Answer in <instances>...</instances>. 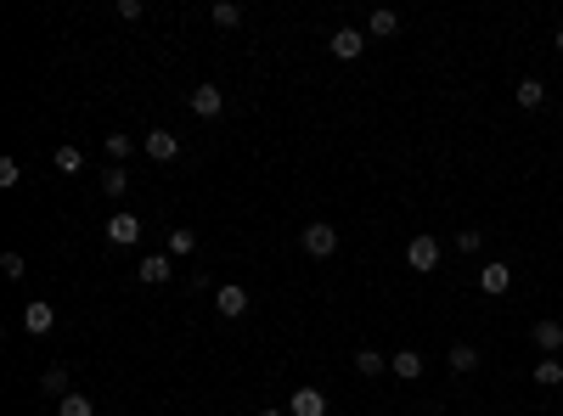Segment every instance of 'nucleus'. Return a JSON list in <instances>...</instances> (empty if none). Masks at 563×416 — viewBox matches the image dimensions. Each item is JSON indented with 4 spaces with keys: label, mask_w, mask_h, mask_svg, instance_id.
Returning <instances> with one entry per match:
<instances>
[{
    "label": "nucleus",
    "mask_w": 563,
    "mask_h": 416,
    "mask_svg": "<svg viewBox=\"0 0 563 416\" xmlns=\"http://www.w3.org/2000/svg\"><path fill=\"white\" fill-rule=\"evenodd\" d=\"M304 253H310V259H332V253H339V225L310 220V225H304Z\"/></svg>",
    "instance_id": "1"
},
{
    "label": "nucleus",
    "mask_w": 563,
    "mask_h": 416,
    "mask_svg": "<svg viewBox=\"0 0 563 416\" xmlns=\"http://www.w3.org/2000/svg\"><path fill=\"white\" fill-rule=\"evenodd\" d=\"M108 242H113V248H135V242H141V220H135L130 208H118L108 220Z\"/></svg>",
    "instance_id": "2"
},
{
    "label": "nucleus",
    "mask_w": 563,
    "mask_h": 416,
    "mask_svg": "<svg viewBox=\"0 0 563 416\" xmlns=\"http://www.w3.org/2000/svg\"><path fill=\"white\" fill-rule=\"evenodd\" d=\"M141 147H147L152 163H175V158H180V135H175V130H147Z\"/></svg>",
    "instance_id": "3"
},
{
    "label": "nucleus",
    "mask_w": 563,
    "mask_h": 416,
    "mask_svg": "<svg viewBox=\"0 0 563 416\" xmlns=\"http://www.w3.org/2000/svg\"><path fill=\"white\" fill-rule=\"evenodd\" d=\"M327 51L339 57V63H355L361 51H367V34L361 28H332V40H327Z\"/></svg>",
    "instance_id": "4"
},
{
    "label": "nucleus",
    "mask_w": 563,
    "mask_h": 416,
    "mask_svg": "<svg viewBox=\"0 0 563 416\" xmlns=\"http://www.w3.org/2000/svg\"><path fill=\"white\" fill-rule=\"evenodd\" d=\"M215 310H220L225 321H237V315H248V287H237V282H225V287L215 292Z\"/></svg>",
    "instance_id": "5"
},
{
    "label": "nucleus",
    "mask_w": 563,
    "mask_h": 416,
    "mask_svg": "<svg viewBox=\"0 0 563 416\" xmlns=\"http://www.w3.org/2000/svg\"><path fill=\"white\" fill-rule=\"evenodd\" d=\"M57 327V310L45 299H34V304H23V332H34V337H45Z\"/></svg>",
    "instance_id": "6"
},
{
    "label": "nucleus",
    "mask_w": 563,
    "mask_h": 416,
    "mask_svg": "<svg viewBox=\"0 0 563 416\" xmlns=\"http://www.w3.org/2000/svg\"><path fill=\"white\" fill-rule=\"evenodd\" d=\"M287 416H327V394H322V389H293Z\"/></svg>",
    "instance_id": "7"
},
{
    "label": "nucleus",
    "mask_w": 563,
    "mask_h": 416,
    "mask_svg": "<svg viewBox=\"0 0 563 416\" xmlns=\"http://www.w3.org/2000/svg\"><path fill=\"white\" fill-rule=\"evenodd\" d=\"M406 265H412V270H434V265H439V242H434V237H412Z\"/></svg>",
    "instance_id": "8"
},
{
    "label": "nucleus",
    "mask_w": 563,
    "mask_h": 416,
    "mask_svg": "<svg viewBox=\"0 0 563 416\" xmlns=\"http://www.w3.org/2000/svg\"><path fill=\"white\" fill-rule=\"evenodd\" d=\"M507 287H513V265H484L479 270V292H484V299H501Z\"/></svg>",
    "instance_id": "9"
},
{
    "label": "nucleus",
    "mask_w": 563,
    "mask_h": 416,
    "mask_svg": "<svg viewBox=\"0 0 563 416\" xmlns=\"http://www.w3.org/2000/svg\"><path fill=\"white\" fill-rule=\"evenodd\" d=\"M529 337H536L541 354H558V349H563V321L546 315V321H536V327H529Z\"/></svg>",
    "instance_id": "10"
},
{
    "label": "nucleus",
    "mask_w": 563,
    "mask_h": 416,
    "mask_svg": "<svg viewBox=\"0 0 563 416\" xmlns=\"http://www.w3.org/2000/svg\"><path fill=\"white\" fill-rule=\"evenodd\" d=\"M192 113H197V118H220V113H225V96H220L215 85H197V90H192Z\"/></svg>",
    "instance_id": "11"
},
{
    "label": "nucleus",
    "mask_w": 563,
    "mask_h": 416,
    "mask_svg": "<svg viewBox=\"0 0 563 416\" xmlns=\"http://www.w3.org/2000/svg\"><path fill=\"white\" fill-rule=\"evenodd\" d=\"M130 186H135V180H130V169H125V163H108V175H102V192H108L113 203H125Z\"/></svg>",
    "instance_id": "12"
},
{
    "label": "nucleus",
    "mask_w": 563,
    "mask_h": 416,
    "mask_svg": "<svg viewBox=\"0 0 563 416\" xmlns=\"http://www.w3.org/2000/svg\"><path fill=\"white\" fill-rule=\"evenodd\" d=\"M135 276H141L147 287H164V282L175 276V270H170V253H147V259H141V270H135Z\"/></svg>",
    "instance_id": "13"
},
{
    "label": "nucleus",
    "mask_w": 563,
    "mask_h": 416,
    "mask_svg": "<svg viewBox=\"0 0 563 416\" xmlns=\"http://www.w3.org/2000/svg\"><path fill=\"white\" fill-rule=\"evenodd\" d=\"M389 372L406 377V382H417V377H422V354H417V349H400V354L389 360Z\"/></svg>",
    "instance_id": "14"
},
{
    "label": "nucleus",
    "mask_w": 563,
    "mask_h": 416,
    "mask_svg": "<svg viewBox=\"0 0 563 416\" xmlns=\"http://www.w3.org/2000/svg\"><path fill=\"white\" fill-rule=\"evenodd\" d=\"M367 34H372V40H389V34H400V18H394L389 6H377L372 18H367Z\"/></svg>",
    "instance_id": "15"
},
{
    "label": "nucleus",
    "mask_w": 563,
    "mask_h": 416,
    "mask_svg": "<svg viewBox=\"0 0 563 416\" xmlns=\"http://www.w3.org/2000/svg\"><path fill=\"white\" fill-rule=\"evenodd\" d=\"M445 360H451V372H456V377H468V372H479V349H474V344H456V349L445 354Z\"/></svg>",
    "instance_id": "16"
},
{
    "label": "nucleus",
    "mask_w": 563,
    "mask_h": 416,
    "mask_svg": "<svg viewBox=\"0 0 563 416\" xmlns=\"http://www.w3.org/2000/svg\"><path fill=\"white\" fill-rule=\"evenodd\" d=\"M355 372H361V377H384V372H389V354H377V349H355Z\"/></svg>",
    "instance_id": "17"
},
{
    "label": "nucleus",
    "mask_w": 563,
    "mask_h": 416,
    "mask_svg": "<svg viewBox=\"0 0 563 416\" xmlns=\"http://www.w3.org/2000/svg\"><path fill=\"white\" fill-rule=\"evenodd\" d=\"M513 102H519V107H524V113H536V107L546 102V85H541V79H524L519 90H513Z\"/></svg>",
    "instance_id": "18"
},
{
    "label": "nucleus",
    "mask_w": 563,
    "mask_h": 416,
    "mask_svg": "<svg viewBox=\"0 0 563 416\" xmlns=\"http://www.w3.org/2000/svg\"><path fill=\"white\" fill-rule=\"evenodd\" d=\"M40 389L51 394V399H68V394H73V389H68V366H51V372L40 377Z\"/></svg>",
    "instance_id": "19"
},
{
    "label": "nucleus",
    "mask_w": 563,
    "mask_h": 416,
    "mask_svg": "<svg viewBox=\"0 0 563 416\" xmlns=\"http://www.w3.org/2000/svg\"><path fill=\"white\" fill-rule=\"evenodd\" d=\"M536 382H541V389H558V382H563V360H558V354L536 360Z\"/></svg>",
    "instance_id": "20"
},
{
    "label": "nucleus",
    "mask_w": 563,
    "mask_h": 416,
    "mask_svg": "<svg viewBox=\"0 0 563 416\" xmlns=\"http://www.w3.org/2000/svg\"><path fill=\"white\" fill-rule=\"evenodd\" d=\"M192 253H197V237H192L186 225H175L170 231V259H192Z\"/></svg>",
    "instance_id": "21"
},
{
    "label": "nucleus",
    "mask_w": 563,
    "mask_h": 416,
    "mask_svg": "<svg viewBox=\"0 0 563 416\" xmlns=\"http://www.w3.org/2000/svg\"><path fill=\"white\" fill-rule=\"evenodd\" d=\"M57 169H63V175H80V169H85V152L80 147H57V158H51Z\"/></svg>",
    "instance_id": "22"
},
{
    "label": "nucleus",
    "mask_w": 563,
    "mask_h": 416,
    "mask_svg": "<svg viewBox=\"0 0 563 416\" xmlns=\"http://www.w3.org/2000/svg\"><path fill=\"white\" fill-rule=\"evenodd\" d=\"M57 416H96V405L85 394H68V399H57Z\"/></svg>",
    "instance_id": "23"
},
{
    "label": "nucleus",
    "mask_w": 563,
    "mask_h": 416,
    "mask_svg": "<svg viewBox=\"0 0 563 416\" xmlns=\"http://www.w3.org/2000/svg\"><path fill=\"white\" fill-rule=\"evenodd\" d=\"M242 23V6L237 0H215V28H237Z\"/></svg>",
    "instance_id": "24"
},
{
    "label": "nucleus",
    "mask_w": 563,
    "mask_h": 416,
    "mask_svg": "<svg viewBox=\"0 0 563 416\" xmlns=\"http://www.w3.org/2000/svg\"><path fill=\"white\" fill-rule=\"evenodd\" d=\"M130 152H135L130 135H108V158H113V163H130Z\"/></svg>",
    "instance_id": "25"
},
{
    "label": "nucleus",
    "mask_w": 563,
    "mask_h": 416,
    "mask_svg": "<svg viewBox=\"0 0 563 416\" xmlns=\"http://www.w3.org/2000/svg\"><path fill=\"white\" fill-rule=\"evenodd\" d=\"M18 180H23V163H18V158H0V186L11 192V186H18Z\"/></svg>",
    "instance_id": "26"
},
{
    "label": "nucleus",
    "mask_w": 563,
    "mask_h": 416,
    "mask_svg": "<svg viewBox=\"0 0 563 416\" xmlns=\"http://www.w3.org/2000/svg\"><path fill=\"white\" fill-rule=\"evenodd\" d=\"M0 276H6V282H23V253H0Z\"/></svg>",
    "instance_id": "27"
},
{
    "label": "nucleus",
    "mask_w": 563,
    "mask_h": 416,
    "mask_svg": "<svg viewBox=\"0 0 563 416\" xmlns=\"http://www.w3.org/2000/svg\"><path fill=\"white\" fill-rule=\"evenodd\" d=\"M479 242H484V237H479V231H474V225H468V231H462V237H456V248H462V253H479Z\"/></svg>",
    "instance_id": "28"
},
{
    "label": "nucleus",
    "mask_w": 563,
    "mask_h": 416,
    "mask_svg": "<svg viewBox=\"0 0 563 416\" xmlns=\"http://www.w3.org/2000/svg\"><path fill=\"white\" fill-rule=\"evenodd\" d=\"M141 11H147L141 0H118V18H125V23H135V18H141Z\"/></svg>",
    "instance_id": "29"
},
{
    "label": "nucleus",
    "mask_w": 563,
    "mask_h": 416,
    "mask_svg": "<svg viewBox=\"0 0 563 416\" xmlns=\"http://www.w3.org/2000/svg\"><path fill=\"white\" fill-rule=\"evenodd\" d=\"M552 51H558V57H563V28H558V40H552Z\"/></svg>",
    "instance_id": "30"
},
{
    "label": "nucleus",
    "mask_w": 563,
    "mask_h": 416,
    "mask_svg": "<svg viewBox=\"0 0 563 416\" xmlns=\"http://www.w3.org/2000/svg\"><path fill=\"white\" fill-rule=\"evenodd\" d=\"M260 416H287V411H277V405H265V411H260Z\"/></svg>",
    "instance_id": "31"
}]
</instances>
